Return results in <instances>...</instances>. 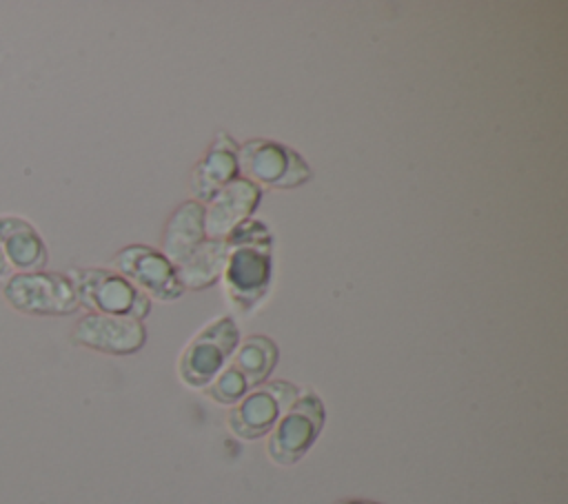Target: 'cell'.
I'll use <instances>...</instances> for the list:
<instances>
[{"instance_id": "2", "label": "cell", "mask_w": 568, "mask_h": 504, "mask_svg": "<svg viewBox=\"0 0 568 504\" xmlns=\"http://www.w3.org/2000/svg\"><path fill=\"white\" fill-rule=\"evenodd\" d=\"M69 280L78 291L80 304L95 313L142 320L151 309L149 295L120 273L104 269H71Z\"/></svg>"}, {"instance_id": "1", "label": "cell", "mask_w": 568, "mask_h": 504, "mask_svg": "<svg viewBox=\"0 0 568 504\" xmlns=\"http://www.w3.org/2000/svg\"><path fill=\"white\" fill-rule=\"evenodd\" d=\"M4 300L27 315H69L80 306L69 275L55 271H18L4 280Z\"/></svg>"}, {"instance_id": "16", "label": "cell", "mask_w": 568, "mask_h": 504, "mask_svg": "<svg viewBox=\"0 0 568 504\" xmlns=\"http://www.w3.org/2000/svg\"><path fill=\"white\" fill-rule=\"evenodd\" d=\"M248 384L242 377V373L229 364L226 369H222L215 380L206 386V395L213 397L220 404H237L246 393H248Z\"/></svg>"}, {"instance_id": "11", "label": "cell", "mask_w": 568, "mask_h": 504, "mask_svg": "<svg viewBox=\"0 0 568 504\" xmlns=\"http://www.w3.org/2000/svg\"><path fill=\"white\" fill-rule=\"evenodd\" d=\"M237 144L226 135L220 133L206 155L195 164L191 178V191L195 200L209 202L222 187H226L237 175Z\"/></svg>"}, {"instance_id": "10", "label": "cell", "mask_w": 568, "mask_h": 504, "mask_svg": "<svg viewBox=\"0 0 568 504\" xmlns=\"http://www.w3.org/2000/svg\"><path fill=\"white\" fill-rule=\"evenodd\" d=\"M262 189L246 178H235L222 187L204 206L206 240H226V235L257 206Z\"/></svg>"}, {"instance_id": "18", "label": "cell", "mask_w": 568, "mask_h": 504, "mask_svg": "<svg viewBox=\"0 0 568 504\" xmlns=\"http://www.w3.org/2000/svg\"><path fill=\"white\" fill-rule=\"evenodd\" d=\"M11 275V266H9V262H7V258H4V253H2V246H0V278H9Z\"/></svg>"}, {"instance_id": "15", "label": "cell", "mask_w": 568, "mask_h": 504, "mask_svg": "<svg viewBox=\"0 0 568 504\" xmlns=\"http://www.w3.org/2000/svg\"><path fill=\"white\" fill-rule=\"evenodd\" d=\"M242 377L246 380L248 389H255L266 382L271 371L277 364V346L271 337L251 335L242 344H237L231 362Z\"/></svg>"}, {"instance_id": "17", "label": "cell", "mask_w": 568, "mask_h": 504, "mask_svg": "<svg viewBox=\"0 0 568 504\" xmlns=\"http://www.w3.org/2000/svg\"><path fill=\"white\" fill-rule=\"evenodd\" d=\"M226 244L229 246H237V244H271V235H268V229L262 222L248 218V220L240 222L226 235Z\"/></svg>"}, {"instance_id": "6", "label": "cell", "mask_w": 568, "mask_h": 504, "mask_svg": "<svg viewBox=\"0 0 568 504\" xmlns=\"http://www.w3.org/2000/svg\"><path fill=\"white\" fill-rule=\"evenodd\" d=\"M300 397L291 382L275 380L251 389L229 413V429L242 440H257L271 433L284 411Z\"/></svg>"}, {"instance_id": "4", "label": "cell", "mask_w": 568, "mask_h": 504, "mask_svg": "<svg viewBox=\"0 0 568 504\" xmlns=\"http://www.w3.org/2000/svg\"><path fill=\"white\" fill-rule=\"evenodd\" d=\"M237 171L253 184L293 189L311 178L308 164L288 147L273 140H248L237 147Z\"/></svg>"}, {"instance_id": "5", "label": "cell", "mask_w": 568, "mask_h": 504, "mask_svg": "<svg viewBox=\"0 0 568 504\" xmlns=\"http://www.w3.org/2000/svg\"><path fill=\"white\" fill-rule=\"evenodd\" d=\"M240 344L237 324L231 317H220L206 324L184 349L180 357V377L195 389H206L224 369L226 360Z\"/></svg>"}, {"instance_id": "8", "label": "cell", "mask_w": 568, "mask_h": 504, "mask_svg": "<svg viewBox=\"0 0 568 504\" xmlns=\"http://www.w3.org/2000/svg\"><path fill=\"white\" fill-rule=\"evenodd\" d=\"M113 264L120 271V275H124L142 293H149L158 300L171 302L184 293L178 280L175 266L166 260L164 253L151 246H144V244L126 246L115 253Z\"/></svg>"}, {"instance_id": "12", "label": "cell", "mask_w": 568, "mask_h": 504, "mask_svg": "<svg viewBox=\"0 0 568 504\" xmlns=\"http://www.w3.org/2000/svg\"><path fill=\"white\" fill-rule=\"evenodd\" d=\"M0 246L11 269L40 271L47 262L42 235L20 215H0Z\"/></svg>"}, {"instance_id": "13", "label": "cell", "mask_w": 568, "mask_h": 504, "mask_svg": "<svg viewBox=\"0 0 568 504\" xmlns=\"http://www.w3.org/2000/svg\"><path fill=\"white\" fill-rule=\"evenodd\" d=\"M206 240L204 233V206L197 200H186L180 204L164 229L162 238V253L166 260L178 266L184 262L202 242Z\"/></svg>"}, {"instance_id": "7", "label": "cell", "mask_w": 568, "mask_h": 504, "mask_svg": "<svg viewBox=\"0 0 568 504\" xmlns=\"http://www.w3.org/2000/svg\"><path fill=\"white\" fill-rule=\"evenodd\" d=\"M222 275L229 300L237 309L255 306L266 295L271 282V244L229 246Z\"/></svg>"}, {"instance_id": "19", "label": "cell", "mask_w": 568, "mask_h": 504, "mask_svg": "<svg viewBox=\"0 0 568 504\" xmlns=\"http://www.w3.org/2000/svg\"><path fill=\"white\" fill-rule=\"evenodd\" d=\"M342 504H379V502H368V500H346Z\"/></svg>"}, {"instance_id": "14", "label": "cell", "mask_w": 568, "mask_h": 504, "mask_svg": "<svg viewBox=\"0 0 568 504\" xmlns=\"http://www.w3.org/2000/svg\"><path fill=\"white\" fill-rule=\"evenodd\" d=\"M229 255L226 240H204L184 262L175 266L182 289H206L220 280Z\"/></svg>"}, {"instance_id": "3", "label": "cell", "mask_w": 568, "mask_h": 504, "mask_svg": "<svg viewBox=\"0 0 568 504\" xmlns=\"http://www.w3.org/2000/svg\"><path fill=\"white\" fill-rule=\"evenodd\" d=\"M324 420V402L315 393H300L268 433V457L280 466L302 460L320 437Z\"/></svg>"}, {"instance_id": "9", "label": "cell", "mask_w": 568, "mask_h": 504, "mask_svg": "<svg viewBox=\"0 0 568 504\" xmlns=\"http://www.w3.org/2000/svg\"><path fill=\"white\" fill-rule=\"evenodd\" d=\"M71 340L80 346L109 353V355H129L144 346L146 329L140 320L104 315V313H87L82 315L73 331Z\"/></svg>"}]
</instances>
